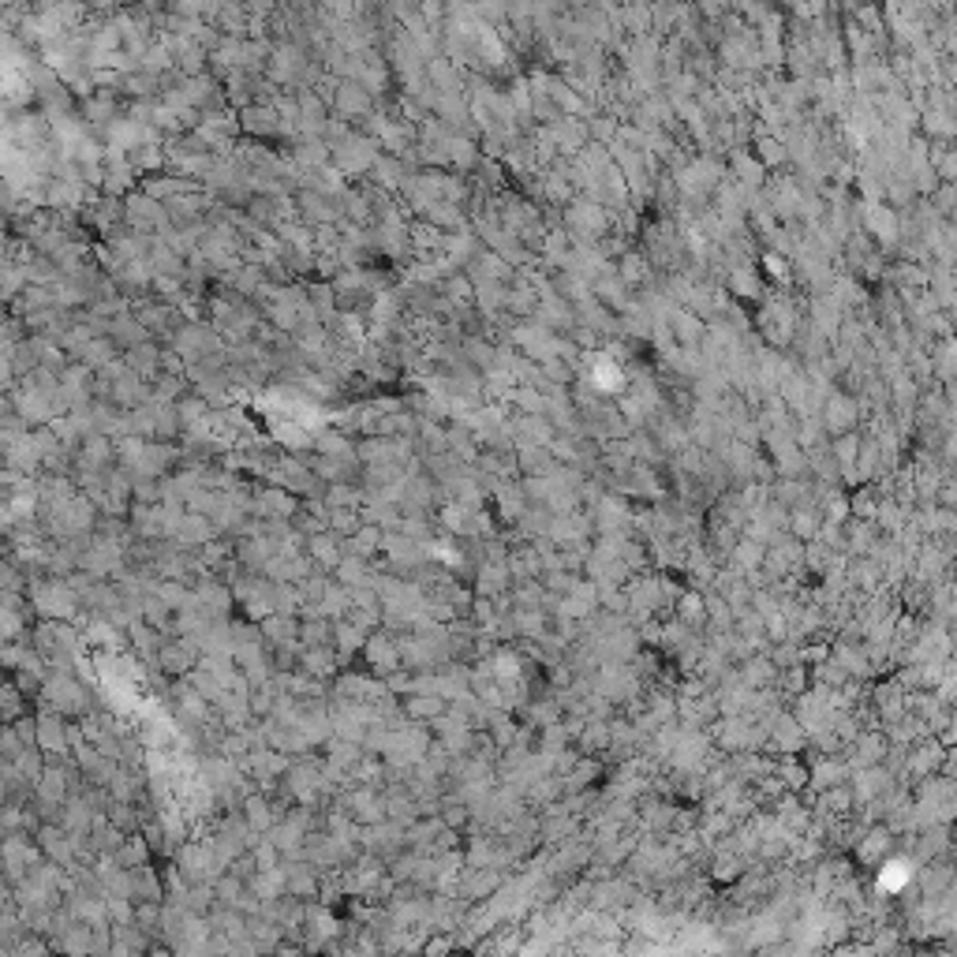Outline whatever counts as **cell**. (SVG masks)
Here are the masks:
<instances>
[{
  "instance_id": "1",
  "label": "cell",
  "mask_w": 957,
  "mask_h": 957,
  "mask_svg": "<svg viewBox=\"0 0 957 957\" xmlns=\"http://www.w3.org/2000/svg\"><path fill=\"white\" fill-rule=\"evenodd\" d=\"M37 741H42V748H49V752L64 748V722H60V718H42V726H37Z\"/></svg>"
},
{
  "instance_id": "2",
  "label": "cell",
  "mask_w": 957,
  "mask_h": 957,
  "mask_svg": "<svg viewBox=\"0 0 957 957\" xmlns=\"http://www.w3.org/2000/svg\"><path fill=\"white\" fill-rule=\"evenodd\" d=\"M37 793H42L46 801H60V796H64V778L57 771H46L42 778H37Z\"/></svg>"
},
{
  "instance_id": "3",
  "label": "cell",
  "mask_w": 957,
  "mask_h": 957,
  "mask_svg": "<svg viewBox=\"0 0 957 957\" xmlns=\"http://www.w3.org/2000/svg\"><path fill=\"white\" fill-rule=\"evenodd\" d=\"M442 710H446L442 699H426V696L408 703V714H412V718H442Z\"/></svg>"
},
{
  "instance_id": "4",
  "label": "cell",
  "mask_w": 957,
  "mask_h": 957,
  "mask_svg": "<svg viewBox=\"0 0 957 957\" xmlns=\"http://www.w3.org/2000/svg\"><path fill=\"white\" fill-rule=\"evenodd\" d=\"M165 669H173V673H176V669H180V673L191 669V655H187L184 647H169V651H165Z\"/></svg>"
},
{
  "instance_id": "5",
  "label": "cell",
  "mask_w": 957,
  "mask_h": 957,
  "mask_svg": "<svg viewBox=\"0 0 957 957\" xmlns=\"http://www.w3.org/2000/svg\"><path fill=\"white\" fill-rule=\"evenodd\" d=\"M355 550H378V528H363V531H355Z\"/></svg>"
},
{
  "instance_id": "6",
  "label": "cell",
  "mask_w": 957,
  "mask_h": 957,
  "mask_svg": "<svg viewBox=\"0 0 957 957\" xmlns=\"http://www.w3.org/2000/svg\"><path fill=\"white\" fill-rule=\"evenodd\" d=\"M247 815H251V823H255L258 830H266V826H269V819H266V805L258 801V796H255V801L247 805Z\"/></svg>"
}]
</instances>
